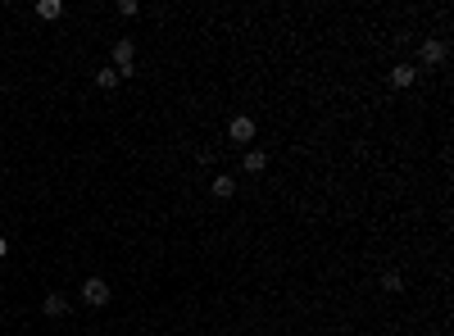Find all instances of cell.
Masks as SVG:
<instances>
[{
    "mask_svg": "<svg viewBox=\"0 0 454 336\" xmlns=\"http://www.w3.org/2000/svg\"><path fill=\"white\" fill-rule=\"evenodd\" d=\"M109 69L119 73V78H137V41H132V36H119V41H114Z\"/></svg>",
    "mask_w": 454,
    "mask_h": 336,
    "instance_id": "1",
    "label": "cell"
},
{
    "mask_svg": "<svg viewBox=\"0 0 454 336\" xmlns=\"http://www.w3.org/2000/svg\"><path fill=\"white\" fill-rule=\"evenodd\" d=\"M241 168H246L250 177H259V173L268 168V155H264L259 146H246V150H241Z\"/></svg>",
    "mask_w": 454,
    "mask_h": 336,
    "instance_id": "6",
    "label": "cell"
},
{
    "mask_svg": "<svg viewBox=\"0 0 454 336\" xmlns=\"http://www.w3.org/2000/svg\"><path fill=\"white\" fill-rule=\"evenodd\" d=\"M41 309H46V318H69L73 300H69V295H64V291H51V295H46V300H41Z\"/></svg>",
    "mask_w": 454,
    "mask_h": 336,
    "instance_id": "5",
    "label": "cell"
},
{
    "mask_svg": "<svg viewBox=\"0 0 454 336\" xmlns=\"http://www.w3.org/2000/svg\"><path fill=\"white\" fill-rule=\"evenodd\" d=\"M119 82H123V78H119V73L109 69V64H105V69L95 73V86H100V91H114V86H119Z\"/></svg>",
    "mask_w": 454,
    "mask_h": 336,
    "instance_id": "10",
    "label": "cell"
},
{
    "mask_svg": "<svg viewBox=\"0 0 454 336\" xmlns=\"http://www.w3.org/2000/svg\"><path fill=\"white\" fill-rule=\"evenodd\" d=\"M386 78H391L395 91H404V86H413V82H418V69H413V64H395V69L386 73Z\"/></svg>",
    "mask_w": 454,
    "mask_h": 336,
    "instance_id": "7",
    "label": "cell"
},
{
    "mask_svg": "<svg viewBox=\"0 0 454 336\" xmlns=\"http://www.w3.org/2000/svg\"><path fill=\"white\" fill-rule=\"evenodd\" d=\"M36 14L46 23H55V18H64V0H36Z\"/></svg>",
    "mask_w": 454,
    "mask_h": 336,
    "instance_id": "9",
    "label": "cell"
},
{
    "mask_svg": "<svg viewBox=\"0 0 454 336\" xmlns=\"http://www.w3.org/2000/svg\"><path fill=\"white\" fill-rule=\"evenodd\" d=\"M255 119H250V114H236V119H232L227 123V137H232V146H241V150H246V146H255Z\"/></svg>",
    "mask_w": 454,
    "mask_h": 336,
    "instance_id": "3",
    "label": "cell"
},
{
    "mask_svg": "<svg viewBox=\"0 0 454 336\" xmlns=\"http://www.w3.org/2000/svg\"><path fill=\"white\" fill-rule=\"evenodd\" d=\"M209 196L214 200H232L236 196V177H232V173H218V177L209 182Z\"/></svg>",
    "mask_w": 454,
    "mask_h": 336,
    "instance_id": "8",
    "label": "cell"
},
{
    "mask_svg": "<svg viewBox=\"0 0 454 336\" xmlns=\"http://www.w3.org/2000/svg\"><path fill=\"white\" fill-rule=\"evenodd\" d=\"M382 291H391V295L404 291V277H400V273H386V277H382Z\"/></svg>",
    "mask_w": 454,
    "mask_h": 336,
    "instance_id": "11",
    "label": "cell"
},
{
    "mask_svg": "<svg viewBox=\"0 0 454 336\" xmlns=\"http://www.w3.org/2000/svg\"><path fill=\"white\" fill-rule=\"evenodd\" d=\"M0 295H5V282H0Z\"/></svg>",
    "mask_w": 454,
    "mask_h": 336,
    "instance_id": "14",
    "label": "cell"
},
{
    "mask_svg": "<svg viewBox=\"0 0 454 336\" xmlns=\"http://www.w3.org/2000/svg\"><path fill=\"white\" fill-rule=\"evenodd\" d=\"M119 14H123V18H137L141 5H137V0H119Z\"/></svg>",
    "mask_w": 454,
    "mask_h": 336,
    "instance_id": "12",
    "label": "cell"
},
{
    "mask_svg": "<svg viewBox=\"0 0 454 336\" xmlns=\"http://www.w3.org/2000/svg\"><path fill=\"white\" fill-rule=\"evenodd\" d=\"M77 295H82V304H91V309H105V304H109V282H105V277H86L82 286H77Z\"/></svg>",
    "mask_w": 454,
    "mask_h": 336,
    "instance_id": "2",
    "label": "cell"
},
{
    "mask_svg": "<svg viewBox=\"0 0 454 336\" xmlns=\"http://www.w3.org/2000/svg\"><path fill=\"white\" fill-rule=\"evenodd\" d=\"M9 255V241H5V232H0V259H5Z\"/></svg>",
    "mask_w": 454,
    "mask_h": 336,
    "instance_id": "13",
    "label": "cell"
},
{
    "mask_svg": "<svg viewBox=\"0 0 454 336\" xmlns=\"http://www.w3.org/2000/svg\"><path fill=\"white\" fill-rule=\"evenodd\" d=\"M446 55H450V46L441 41V36H427V41L418 46V64H422V69H436V64H446ZM418 64H413V69H418Z\"/></svg>",
    "mask_w": 454,
    "mask_h": 336,
    "instance_id": "4",
    "label": "cell"
}]
</instances>
